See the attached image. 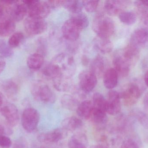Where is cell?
Here are the masks:
<instances>
[{
	"mask_svg": "<svg viewBox=\"0 0 148 148\" xmlns=\"http://www.w3.org/2000/svg\"><path fill=\"white\" fill-rule=\"evenodd\" d=\"M30 91L34 98L42 103L52 104L56 101L55 94L49 86L42 80L34 81L31 83Z\"/></svg>",
	"mask_w": 148,
	"mask_h": 148,
	"instance_id": "obj_1",
	"label": "cell"
},
{
	"mask_svg": "<svg viewBox=\"0 0 148 148\" xmlns=\"http://www.w3.org/2000/svg\"><path fill=\"white\" fill-rule=\"evenodd\" d=\"M92 29L97 36L110 38L115 31V24L114 20L102 14L95 16L92 23Z\"/></svg>",
	"mask_w": 148,
	"mask_h": 148,
	"instance_id": "obj_2",
	"label": "cell"
},
{
	"mask_svg": "<svg viewBox=\"0 0 148 148\" xmlns=\"http://www.w3.org/2000/svg\"><path fill=\"white\" fill-rule=\"evenodd\" d=\"M51 62L58 68L61 74L66 77L72 78L76 69L74 57L69 54L60 53L54 56Z\"/></svg>",
	"mask_w": 148,
	"mask_h": 148,
	"instance_id": "obj_3",
	"label": "cell"
},
{
	"mask_svg": "<svg viewBox=\"0 0 148 148\" xmlns=\"http://www.w3.org/2000/svg\"><path fill=\"white\" fill-rule=\"evenodd\" d=\"M24 1L27 7L28 16L44 19L50 14L51 8L47 1L31 0Z\"/></svg>",
	"mask_w": 148,
	"mask_h": 148,
	"instance_id": "obj_4",
	"label": "cell"
},
{
	"mask_svg": "<svg viewBox=\"0 0 148 148\" xmlns=\"http://www.w3.org/2000/svg\"><path fill=\"white\" fill-rule=\"evenodd\" d=\"M142 94V88L136 82L128 84L120 94V97L127 106H131L137 102Z\"/></svg>",
	"mask_w": 148,
	"mask_h": 148,
	"instance_id": "obj_5",
	"label": "cell"
},
{
	"mask_svg": "<svg viewBox=\"0 0 148 148\" xmlns=\"http://www.w3.org/2000/svg\"><path fill=\"white\" fill-rule=\"evenodd\" d=\"M40 120V114L36 109L27 108L24 109L22 114V126L26 132L33 133L36 130Z\"/></svg>",
	"mask_w": 148,
	"mask_h": 148,
	"instance_id": "obj_6",
	"label": "cell"
},
{
	"mask_svg": "<svg viewBox=\"0 0 148 148\" xmlns=\"http://www.w3.org/2000/svg\"><path fill=\"white\" fill-rule=\"evenodd\" d=\"M79 88L83 94H89L95 88L97 77L90 70H84L79 74Z\"/></svg>",
	"mask_w": 148,
	"mask_h": 148,
	"instance_id": "obj_7",
	"label": "cell"
},
{
	"mask_svg": "<svg viewBox=\"0 0 148 148\" xmlns=\"http://www.w3.org/2000/svg\"><path fill=\"white\" fill-rule=\"evenodd\" d=\"M24 30L30 35L40 34L47 28V23L44 19L28 16L24 21Z\"/></svg>",
	"mask_w": 148,
	"mask_h": 148,
	"instance_id": "obj_8",
	"label": "cell"
},
{
	"mask_svg": "<svg viewBox=\"0 0 148 148\" xmlns=\"http://www.w3.org/2000/svg\"><path fill=\"white\" fill-rule=\"evenodd\" d=\"M82 30L72 19L66 20L62 27V34L68 41H76L80 36Z\"/></svg>",
	"mask_w": 148,
	"mask_h": 148,
	"instance_id": "obj_9",
	"label": "cell"
},
{
	"mask_svg": "<svg viewBox=\"0 0 148 148\" xmlns=\"http://www.w3.org/2000/svg\"><path fill=\"white\" fill-rule=\"evenodd\" d=\"M67 136V131L63 128H56L40 134L37 137V140L41 143L52 144L56 143L65 139Z\"/></svg>",
	"mask_w": 148,
	"mask_h": 148,
	"instance_id": "obj_10",
	"label": "cell"
},
{
	"mask_svg": "<svg viewBox=\"0 0 148 148\" xmlns=\"http://www.w3.org/2000/svg\"><path fill=\"white\" fill-rule=\"evenodd\" d=\"M27 14V7L24 1H14L8 9V16L15 22L23 20Z\"/></svg>",
	"mask_w": 148,
	"mask_h": 148,
	"instance_id": "obj_11",
	"label": "cell"
},
{
	"mask_svg": "<svg viewBox=\"0 0 148 148\" xmlns=\"http://www.w3.org/2000/svg\"><path fill=\"white\" fill-rule=\"evenodd\" d=\"M130 43L140 50L141 49L148 48V29L140 27L135 30L131 34Z\"/></svg>",
	"mask_w": 148,
	"mask_h": 148,
	"instance_id": "obj_12",
	"label": "cell"
},
{
	"mask_svg": "<svg viewBox=\"0 0 148 148\" xmlns=\"http://www.w3.org/2000/svg\"><path fill=\"white\" fill-rule=\"evenodd\" d=\"M130 4V1L108 0L105 1L103 8L105 12L111 16L119 15Z\"/></svg>",
	"mask_w": 148,
	"mask_h": 148,
	"instance_id": "obj_13",
	"label": "cell"
},
{
	"mask_svg": "<svg viewBox=\"0 0 148 148\" xmlns=\"http://www.w3.org/2000/svg\"><path fill=\"white\" fill-rule=\"evenodd\" d=\"M0 113L5 118L9 126L15 127L18 123L19 113L14 104L7 102L1 109Z\"/></svg>",
	"mask_w": 148,
	"mask_h": 148,
	"instance_id": "obj_14",
	"label": "cell"
},
{
	"mask_svg": "<svg viewBox=\"0 0 148 148\" xmlns=\"http://www.w3.org/2000/svg\"><path fill=\"white\" fill-rule=\"evenodd\" d=\"M114 68L117 72L119 76L127 77L130 72L131 64L125 59L121 52L116 54L113 60Z\"/></svg>",
	"mask_w": 148,
	"mask_h": 148,
	"instance_id": "obj_15",
	"label": "cell"
},
{
	"mask_svg": "<svg viewBox=\"0 0 148 148\" xmlns=\"http://www.w3.org/2000/svg\"><path fill=\"white\" fill-rule=\"evenodd\" d=\"M120 93L115 90H110L108 93L106 113L110 115H116L121 110Z\"/></svg>",
	"mask_w": 148,
	"mask_h": 148,
	"instance_id": "obj_16",
	"label": "cell"
},
{
	"mask_svg": "<svg viewBox=\"0 0 148 148\" xmlns=\"http://www.w3.org/2000/svg\"><path fill=\"white\" fill-rule=\"evenodd\" d=\"M55 88L60 92H69L73 90L74 87L72 78L63 76H58L53 80Z\"/></svg>",
	"mask_w": 148,
	"mask_h": 148,
	"instance_id": "obj_17",
	"label": "cell"
},
{
	"mask_svg": "<svg viewBox=\"0 0 148 148\" xmlns=\"http://www.w3.org/2000/svg\"><path fill=\"white\" fill-rule=\"evenodd\" d=\"M1 88L10 99L13 100L16 99L19 93V87L18 83L14 80H5L2 83Z\"/></svg>",
	"mask_w": 148,
	"mask_h": 148,
	"instance_id": "obj_18",
	"label": "cell"
},
{
	"mask_svg": "<svg viewBox=\"0 0 148 148\" xmlns=\"http://www.w3.org/2000/svg\"><path fill=\"white\" fill-rule=\"evenodd\" d=\"M106 65L105 58L101 55L97 56L90 63V71L94 73L97 77H101L107 70Z\"/></svg>",
	"mask_w": 148,
	"mask_h": 148,
	"instance_id": "obj_19",
	"label": "cell"
},
{
	"mask_svg": "<svg viewBox=\"0 0 148 148\" xmlns=\"http://www.w3.org/2000/svg\"><path fill=\"white\" fill-rule=\"evenodd\" d=\"M103 76V84L106 88L113 89L117 86L119 75L114 68L108 69Z\"/></svg>",
	"mask_w": 148,
	"mask_h": 148,
	"instance_id": "obj_20",
	"label": "cell"
},
{
	"mask_svg": "<svg viewBox=\"0 0 148 148\" xmlns=\"http://www.w3.org/2000/svg\"><path fill=\"white\" fill-rule=\"evenodd\" d=\"M121 52L131 66L134 65L140 57V50L130 43Z\"/></svg>",
	"mask_w": 148,
	"mask_h": 148,
	"instance_id": "obj_21",
	"label": "cell"
},
{
	"mask_svg": "<svg viewBox=\"0 0 148 148\" xmlns=\"http://www.w3.org/2000/svg\"><path fill=\"white\" fill-rule=\"evenodd\" d=\"M15 22L8 16L0 21V36L7 37L14 33L16 29Z\"/></svg>",
	"mask_w": 148,
	"mask_h": 148,
	"instance_id": "obj_22",
	"label": "cell"
},
{
	"mask_svg": "<svg viewBox=\"0 0 148 148\" xmlns=\"http://www.w3.org/2000/svg\"><path fill=\"white\" fill-rule=\"evenodd\" d=\"M44 56L36 52L31 54L27 59V66L34 71L40 70L44 65Z\"/></svg>",
	"mask_w": 148,
	"mask_h": 148,
	"instance_id": "obj_23",
	"label": "cell"
},
{
	"mask_svg": "<svg viewBox=\"0 0 148 148\" xmlns=\"http://www.w3.org/2000/svg\"><path fill=\"white\" fill-rule=\"evenodd\" d=\"M88 140L82 133H77L72 136L68 142L69 148H87Z\"/></svg>",
	"mask_w": 148,
	"mask_h": 148,
	"instance_id": "obj_24",
	"label": "cell"
},
{
	"mask_svg": "<svg viewBox=\"0 0 148 148\" xmlns=\"http://www.w3.org/2000/svg\"><path fill=\"white\" fill-rule=\"evenodd\" d=\"M93 109L92 102L89 100H85L80 103L76 111L80 118L88 120L90 119Z\"/></svg>",
	"mask_w": 148,
	"mask_h": 148,
	"instance_id": "obj_25",
	"label": "cell"
},
{
	"mask_svg": "<svg viewBox=\"0 0 148 148\" xmlns=\"http://www.w3.org/2000/svg\"><path fill=\"white\" fill-rule=\"evenodd\" d=\"M90 119L99 129H103L108 120L106 112L94 107Z\"/></svg>",
	"mask_w": 148,
	"mask_h": 148,
	"instance_id": "obj_26",
	"label": "cell"
},
{
	"mask_svg": "<svg viewBox=\"0 0 148 148\" xmlns=\"http://www.w3.org/2000/svg\"><path fill=\"white\" fill-rule=\"evenodd\" d=\"M94 44L96 49L103 54L110 53L113 49V44L110 38L97 36L94 40Z\"/></svg>",
	"mask_w": 148,
	"mask_h": 148,
	"instance_id": "obj_27",
	"label": "cell"
},
{
	"mask_svg": "<svg viewBox=\"0 0 148 148\" xmlns=\"http://www.w3.org/2000/svg\"><path fill=\"white\" fill-rule=\"evenodd\" d=\"M62 128L66 131H74L83 125V122L79 117L70 116L64 119L62 123Z\"/></svg>",
	"mask_w": 148,
	"mask_h": 148,
	"instance_id": "obj_28",
	"label": "cell"
},
{
	"mask_svg": "<svg viewBox=\"0 0 148 148\" xmlns=\"http://www.w3.org/2000/svg\"><path fill=\"white\" fill-rule=\"evenodd\" d=\"M61 103L62 107L66 109L71 111H76L80 103L74 96L65 94L61 97Z\"/></svg>",
	"mask_w": 148,
	"mask_h": 148,
	"instance_id": "obj_29",
	"label": "cell"
},
{
	"mask_svg": "<svg viewBox=\"0 0 148 148\" xmlns=\"http://www.w3.org/2000/svg\"><path fill=\"white\" fill-rule=\"evenodd\" d=\"M63 7L66 9L72 14H76L82 12L83 8L82 1L77 0L63 1Z\"/></svg>",
	"mask_w": 148,
	"mask_h": 148,
	"instance_id": "obj_30",
	"label": "cell"
},
{
	"mask_svg": "<svg viewBox=\"0 0 148 148\" xmlns=\"http://www.w3.org/2000/svg\"><path fill=\"white\" fill-rule=\"evenodd\" d=\"M92 102L95 108L103 110L106 113L107 100L101 94L95 93L93 96Z\"/></svg>",
	"mask_w": 148,
	"mask_h": 148,
	"instance_id": "obj_31",
	"label": "cell"
},
{
	"mask_svg": "<svg viewBox=\"0 0 148 148\" xmlns=\"http://www.w3.org/2000/svg\"><path fill=\"white\" fill-rule=\"evenodd\" d=\"M119 20L126 25H133L137 21V16L134 12L131 11H123L118 15Z\"/></svg>",
	"mask_w": 148,
	"mask_h": 148,
	"instance_id": "obj_32",
	"label": "cell"
},
{
	"mask_svg": "<svg viewBox=\"0 0 148 148\" xmlns=\"http://www.w3.org/2000/svg\"><path fill=\"white\" fill-rule=\"evenodd\" d=\"M71 18L73 20L82 30L87 28L89 23L88 16L82 12L73 14Z\"/></svg>",
	"mask_w": 148,
	"mask_h": 148,
	"instance_id": "obj_33",
	"label": "cell"
},
{
	"mask_svg": "<svg viewBox=\"0 0 148 148\" xmlns=\"http://www.w3.org/2000/svg\"><path fill=\"white\" fill-rule=\"evenodd\" d=\"M24 36L23 33L20 31L14 32L9 38L8 43L12 48L20 46L24 40Z\"/></svg>",
	"mask_w": 148,
	"mask_h": 148,
	"instance_id": "obj_34",
	"label": "cell"
},
{
	"mask_svg": "<svg viewBox=\"0 0 148 148\" xmlns=\"http://www.w3.org/2000/svg\"><path fill=\"white\" fill-rule=\"evenodd\" d=\"M14 54L13 49L4 40H0V56L7 58L12 56Z\"/></svg>",
	"mask_w": 148,
	"mask_h": 148,
	"instance_id": "obj_35",
	"label": "cell"
},
{
	"mask_svg": "<svg viewBox=\"0 0 148 148\" xmlns=\"http://www.w3.org/2000/svg\"><path fill=\"white\" fill-rule=\"evenodd\" d=\"M37 52L45 56L47 52L48 43L47 40L44 37H40L36 42Z\"/></svg>",
	"mask_w": 148,
	"mask_h": 148,
	"instance_id": "obj_36",
	"label": "cell"
},
{
	"mask_svg": "<svg viewBox=\"0 0 148 148\" xmlns=\"http://www.w3.org/2000/svg\"><path fill=\"white\" fill-rule=\"evenodd\" d=\"M99 1L87 0L82 1L83 8L88 12H95L98 8Z\"/></svg>",
	"mask_w": 148,
	"mask_h": 148,
	"instance_id": "obj_37",
	"label": "cell"
},
{
	"mask_svg": "<svg viewBox=\"0 0 148 148\" xmlns=\"http://www.w3.org/2000/svg\"><path fill=\"white\" fill-rule=\"evenodd\" d=\"M135 5L139 8L143 16L144 24L148 27V9L141 3L140 1L135 2Z\"/></svg>",
	"mask_w": 148,
	"mask_h": 148,
	"instance_id": "obj_38",
	"label": "cell"
},
{
	"mask_svg": "<svg viewBox=\"0 0 148 148\" xmlns=\"http://www.w3.org/2000/svg\"><path fill=\"white\" fill-rule=\"evenodd\" d=\"M12 145V141L9 137L6 135L0 136V147L3 148H9Z\"/></svg>",
	"mask_w": 148,
	"mask_h": 148,
	"instance_id": "obj_39",
	"label": "cell"
},
{
	"mask_svg": "<svg viewBox=\"0 0 148 148\" xmlns=\"http://www.w3.org/2000/svg\"><path fill=\"white\" fill-rule=\"evenodd\" d=\"M13 148H29V147L26 140L21 137L15 142Z\"/></svg>",
	"mask_w": 148,
	"mask_h": 148,
	"instance_id": "obj_40",
	"label": "cell"
},
{
	"mask_svg": "<svg viewBox=\"0 0 148 148\" xmlns=\"http://www.w3.org/2000/svg\"><path fill=\"white\" fill-rule=\"evenodd\" d=\"M121 148H139V147L135 141L129 139L123 142Z\"/></svg>",
	"mask_w": 148,
	"mask_h": 148,
	"instance_id": "obj_41",
	"label": "cell"
},
{
	"mask_svg": "<svg viewBox=\"0 0 148 148\" xmlns=\"http://www.w3.org/2000/svg\"><path fill=\"white\" fill-rule=\"evenodd\" d=\"M8 16L7 7L0 1V21L3 18Z\"/></svg>",
	"mask_w": 148,
	"mask_h": 148,
	"instance_id": "obj_42",
	"label": "cell"
},
{
	"mask_svg": "<svg viewBox=\"0 0 148 148\" xmlns=\"http://www.w3.org/2000/svg\"><path fill=\"white\" fill-rule=\"evenodd\" d=\"M49 4L51 8H56L58 7L62 6L63 5V1L60 0H51L47 1Z\"/></svg>",
	"mask_w": 148,
	"mask_h": 148,
	"instance_id": "obj_43",
	"label": "cell"
},
{
	"mask_svg": "<svg viewBox=\"0 0 148 148\" xmlns=\"http://www.w3.org/2000/svg\"><path fill=\"white\" fill-rule=\"evenodd\" d=\"M6 61L4 60V58L0 56V74L3 72L6 67Z\"/></svg>",
	"mask_w": 148,
	"mask_h": 148,
	"instance_id": "obj_44",
	"label": "cell"
},
{
	"mask_svg": "<svg viewBox=\"0 0 148 148\" xmlns=\"http://www.w3.org/2000/svg\"><path fill=\"white\" fill-rule=\"evenodd\" d=\"M7 102L3 94L0 92V111Z\"/></svg>",
	"mask_w": 148,
	"mask_h": 148,
	"instance_id": "obj_45",
	"label": "cell"
},
{
	"mask_svg": "<svg viewBox=\"0 0 148 148\" xmlns=\"http://www.w3.org/2000/svg\"><path fill=\"white\" fill-rule=\"evenodd\" d=\"M143 104L145 109L148 112V93L145 95L143 100Z\"/></svg>",
	"mask_w": 148,
	"mask_h": 148,
	"instance_id": "obj_46",
	"label": "cell"
},
{
	"mask_svg": "<svg viewBox=\"0 0 148 148\" xmlns=\"http://www.w3.org/2000/svg\"><path fill=\"white\" fill-rule=\"evenodd\" d=\"M91 148H108V147L106 145H104L103 144H98V145L93 146Z\"/></svg>",
	"mask_w": 148,
	"mask_h": 148,
	"instance_id": "obj_47",
	"label": "cell"
},
{
	"mask_svg": "<svg viewBox=\"0 0 148 148\" xmlns=\"http://www.w3.org/2000/svg\"><path fill=\"white\" fill-rule=\"evenodd\" d=\"M144 81H145V84L148 87V71L146 72L144 76Z\"/></svg>",
	"mask_w": 148,
	"mask_h": 148,
	"instance_id": "obj_48",
	"label": "cell"
},
{
	"mask_svg": "<svg viewBox=\"0 0 148 148\" xmlns=\"http://www.w3.org/2000/svg\"><path fill=\"white\" fill-rule=\"evenodd\" d=\"M82 62L83 63L84 65H87L88 62V58L86 56H84L82 59Z\"/></svg>",
	"mask_w": 148,
	"mask_h": 148,
	"instance_id": "obj_49",
	"label": "cell"
},
{
	"mask_svg": "<svg viewBox=\"0 0 148 148\" xmlns=\"http://www.w3.org/2000/svg\"><path fill=\"white\" fill-rule=\"evenodd\" d=\"M141 3L143 4L144 6L148 7V0H145V1H140Z\"/></svg>",
	"mask_w": 148,
	"mask_h": 148,
	"instance_id": "obj_50",
	"label": "cell"
},
{
	"mask_svg": "<svg viewBox=\"0 0 148 148\" xmlns=\"http://www.w3.org/2000/svg\"><path fill=\"white\" fill-rule=\"evenodd\" d=\"M36 148H49L47 147H44V146H40V147H38Z\"/></svg>",
	"mask_w": 148,
	"mask_h": 148,
	"instance_id": "obj_51",
	"label": "cell"
}]
</instances>
